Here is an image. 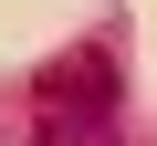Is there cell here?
<instances>
[{
	"mask_svg": "<svg viewBox=\"0 0 157 146\" xmlns=\"http://www.w3.org/2000/svg\"><path fill=\"white\" fill-rule=\"evenodd\" d=\"M42 115H115V42H84V52H52L42 84H32Z\"/></svg>",
	"mask_w": 157,
	"mask_h": 146,
	"instance_id": "cell-1",
	"label": "cell"
},
{
	"mask_svg": "<svg viewBox=\"0 0 157 146\" xmlns=\"http://www.w3.org/2000/svg\"><path fill=\"white\" fill-rule=\"evenodd\" d=\"M32 146H126V136H115V115H42Z\"/></svg>",
	"mask_w": 157,
	"mask_h": 146,
	"instance_id": "cell-2",
	"label": "cell"
}]
</instances>
